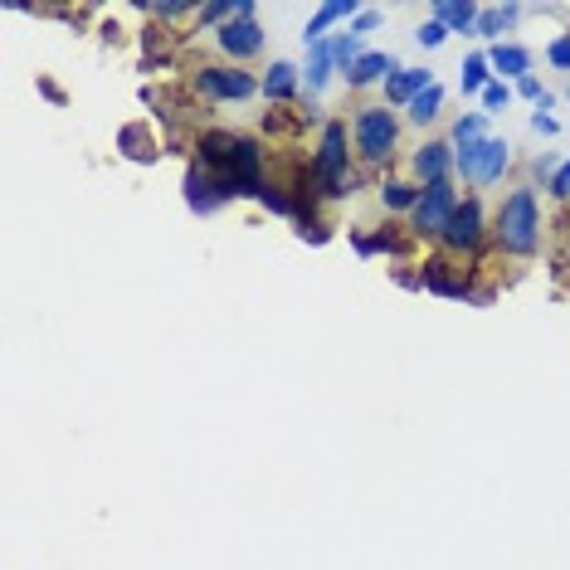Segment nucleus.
I'll list each match as a JSON object with an SVG mask.
<instances>
[{"label": "nucleus", "mask_w": 570, "mask_h": 570, "mask_svg": "<svg viewBox=\"0 0 570 570\" xmlns=\"http://www.w3.org/2000/svg\"><path fill=\"white\" fill-rule=\"evenodd\" d=\"M493 244L497 254H512V259H532L536 254V244H541V210H536L532 186L507 190V200L497 205V220H493Z\"/></svg>", "instance_id": "obj_1"}, {"label": "nucleus", "mask_w": 570, "mask_h": 570, "mask_svg": "<svg viewBox=\"0 0 570 570\" xmlns=\"http://www.w3.org/2000/svg\"><path fill=\"white\" fill-rule=\"evenodd\" d=\"M351 147L366 166H390L400 152V117L385 103H361L351 117Z\"/></svg>", "instance_id": "obj_2"}, {"label": "nucleus", "mask_w": 570, "mask_h": 570, "mask_svg": "<svg viewBox=\"0 0 570 570\" xmlns=\"http://www.w3.org/2000/svg\"><path fill=\"white\" fill-rule=\"evenodd\" d=\"M312 176H317L322 200H346L351 186L361 181V176L351 171V152H346V122H342V117H332V122L322 127V142H317V156H312Z\"/></svg>", "instance_id": "obj_3"}, {"label": "nucleus", "mask_w": 570, "mask_h": 570, "mask_svg": "<svg viewBox=\"0 0 570 570\" xmlns=\"http://www.w3.org/2000/svg\"><path fill=\"white\" fill-rule=\"evenodd\" d=\"M507 166H512V147L502 137H478L454 147V176L463 186H502Z\"/></svg>", "instance_id": "obj_4"}, {"label": "nucleus", "mask_w": 570, "mask_h": 570, "mask_svg": "<svg viewBox=\"0 0 570 570\" xmlns=\"http://www.w3.org/2000/svg\"><path fill=\"white\" fill-rule=\"evenodd\" d=\"M488 234H493V229H488V215H483V200H478V195H463L449 229L439 234V249H444L449 259H454V254H478Z\"/></svg>", "instance_id": "obj_5"}, {"label": "nucleus", "mask_w": 570, "mask_h": 570, "mask_svg": "<svg viewBox=\"0 0 570 570\" xmlns=\"http://www.w3.org/2000/svg\"><path fill=\"white\" fill-rule=\"evenodd\" d=\"M195 88L210 103H244V98L264 93V83L249 69H239V64H205V69H195Z\"/></svg>", "instance_id": "obj_6"}, {"label": "nucleus", "mask_w": 570, "mask_h": 570, "mask_svg": "<svg viewBox=\"0 0 570 570\" xmlns=\"http://www.w3.org/2000/svg\"><path fill=\"white\" fill-rule=\"evenodd\" d=\"M458 200H463V195L454 190V181H434V186L419 190V205L410 210L415 239H439V234L449 229V220H454Z\"/></svg>", "instance_id": "obj_7"}, {"label": "nucleus", "mask_w": 570, "mask_h": 570, "mask_svg": "<svg viewBox=\"0 0 570 570\" xmlns=\"http://www.w3.org/2000/svg\"><path fill=\"white\" fill-rule=\"evenodd\" d=\"M410 171H415L419 186H434V181H454V142L449 137H434L410 156Z\"/></svg>", "instance_id": "obj_8"}, {"label": "nucleus", "mask_w": 570, "mask_h": 570, "mask_svg": "<svg viewBox=\"0 0 570 570\" xmlns=\"http://www.w3.org/2000/svg\"><path fill=\"white\" fill-rule=\"evenodd\" d=\"M215 44H220V54H225V59L244 64V59L264 54V30H259V20H229V25L215 30Z\"/></svg>", "instance_id": "obj_9"}, {"label": "nucleus", "mask_w": 570, "mask_h": 570, "mask_svg": "<svg viewBox=\"0 0 570 570\" xmlns=\"http://www.w3.org/2000/svg\"><path fill=\"white\" fill-rule=\"evenodd\" d=\"M239 152V137L225 132V127H210L195 137V166H205L210 176H229V161Z\"/></svg>", "instance_id": "obj_10"}, {"label": "nucleus", "mask_w": 570, "mask_h": 570, "mask_svg": "<svg viewBox=\"0 0 570 570\" xmlns=\"http://www.w3.org/2000/svg\"><path fill=\"white\" fill-rule=\"evenodd\" d=\"M419 278H424V293H439V298H463L468 303V278H458L454 273V259L449 254H429L424 264H419Z\"/></svg>", "instance_id": "obj_11"}, {"label": "nucleus", "mask_w": 570, "mask_h": 570, "mask_svg": "<svg viewBox=\"0 0 570 570\" xmlns=\"http://www.w3.org/2000/svg\"><path fill=\"white\" fill-rule=\"evenodd\" d=\"M186 205L195 210V215H210V210L229 205L225 190H220V176H210V171L195 166V161H190V171H186Z\"/></svg>", "instance_id": "obj_12"}, {"label": "nucleus", "mask_w": 570, "mask_h": 570, "mask_svg": "<svg viewBox=\"0 0 570 570\" xmlns=\"http://www.w3.org/2000/svg\"><path fill=\"white\" fill-rule=\"evenodd\" d=\"M400 69H405V64H400L395 54H376V49H371V54H361L342 78H346V88H376V83L385 88V78L400 74Z\"/></svg>", "instance_id": "obj_13"}, {"label": "nucleus", "mask_w": 570, "mask_h": 570, "mask_svg": "<svg viewBox=\"0 0 570 570\" xmlns=\"http://www.w3.org/2000/svg\"><path fill=\"white\" fill-rule=\"evenodd\" d=\"M424 88H434V69H400L385 78V108H410Z\"/></svg>", "instance_id": "obj_14"}, {"label": "nucleus", "mask_w": 570, "mask_h": 570, "mask_svg": "<svg viewBox=\"0 0 570 570\" xmlns=\"http://www.w3.org/2000/svg\"><path fill=\"white\" fill-rule=\"evenodd\" d=\"M361 15V5L356 0H327V5H317L312 10V20H307V30H303V44L312 49V44H322L327 39V30L337 25V20H356Z\"/></svg>", "instance_id": "obj_15"}, {"label": "nucleus", "mask_w": 570, "mask_h": 570, "mask_svg": "<svg viewBox=\"0 0 570 570\" xmlns=\"http://www.w3.org/2000/svg\"><path fill=\"white\" fill-rule=\"evenodd\" d=\"M478 15H483V5H473V0H434V10H429V20H439L449 35H473Z\"/></svg>", "instance_id": "obj_16"}, {"label": "nucleus", "mask_w": 570, "mask_h": 570, "mask_svg": "<svg viewBox=\"0 0 570 570\" xmlns=\"http://www.w3.org/2000/svg\"><path fill=\"white\" fill-rule=\"evenodd\" d=\"M259 83H264L268 103H293V98L303 93V69L288 64V59H278V64H268V74L259 78Z\"/></svg>", "instance_id": "obj_17"}, {"label": "nucleus", "mask_w": 570, "mask_h": 570, "mask_svg": "<svg viewBox=\"0 0 570 570\" xmlns=\"http://www.w3.org/2000/svg\"><path fill=\"white\" fill-rule=\"evenodd\" d=\"M332 74H342L337 69V59H332V44L322 39V44H312L307 49V69H303V93H327V83H332Z\"/></svg>", "instance_id": "obj_18"}, {"label": "nucleus", "mask_w": 570, "mask_h": 570, "mask_svg": "<svg viewBox=\"0 0 570 570\" xmlns=\"http://www.w3.org/2000/svg\"><path fill=\"white\" fill-rule=\"evenodd\" d=\"M488 64H493V74L507 83V78H522L532 74V49H522V44H493L488 49Z\"/></svg>", "instance_id": "obj_19"}, {"label": "nucleus", "mask_w": 570, "mask_h": 570, "mask_svg": "<svg viewBox=\"0 0 570 570\" xmlns=\"http://www.w3.org/2000/svg\"><path fill=\"white\" fill-rule=\"evenodd\" d=\"M493 64H488V49H473L468 59H463V69H458V93L463 98H478L488 83H493Z\"/></svg>", "instance_id": "obj_20"}, {"label": "nucleus", "mask_w": 570, "mask_h": 570, "mask_svg": "<svg viewBox=\"0 0 570 570\" xmlns=\"http://www.w3.org/2000/svg\"><path fill=\"white\" fill-rule=\"evenodd\" d=\"M117 152H127L132 161H156V137H152V127L147 122H132V127H122L117 132Z\"/></svg>", "instance_id": "obj_21"}, {"label": "nucleus", "mask_w": 570, "mask_h": 570, "mask_svg": "<svg viewBox=\"0 0 570 570\" xmlns=\"http://www.w3.org/2000/svg\"><path fill=\"white\" fill-rule=\"evenodd\" d=\"M517 20H522V5H488V10L478 15V30H473V35L502 44V30H512Z\"/></svg>", "instance_id": "obj_22"}, {"label": "nucleus", "mask_w": 570, "mask_h": 570, "mask_svg": "<svg viewBox=\"0 0 570 570\" xmlns=\"http://www.w3.org/2000/svg\"><path fill=\"white\" fill-rule=\"evenodd\" d=\"M419 181H400V176H385V181H380V205H385V210H405V215H410V210H415L419 205Z\"/></svg>", "instance_id": "obj_23"}, {"label": "nucleus", "mask_w": 570, "mask_h": 570, "mask_svg": "<svg viewBox=\"0 0 570 570\" xmlns=\"http://www.w3.org/2000/svg\"><path fill=\"white\" fill-rule=\"evenodd\" d=\"M405 249H410V239H400L390 225L376 229V234H356V254L361 259H371V254H405Z\"/></svg>", "instance_id": "obj_24"}, {"label": "nucleus", "mask_w": 570, "mask_h": 570, "mask_svg": "<svg viewBox=\"0 0 570 570\" xmlns=\"http://www.w3.org/2000/svg\"><path fill=\"white\" fill-rule=\"evenodd\" d=\"M439 108H444V88H439V83H434V88H424V93H419L415 103H410V108H405V117H410V122H415V127H429V122H434V117H439Z\"/></svg>", "instance_id": "obj_25"}, {"label": "nucleus", "mask_w": 570, "mask_h": 570, "mask_svg": "<svg viewBox=\"0 0 570 570\" xmlns=\"http://www.w3.org/2000/svg\"><path fill=\"white\" fill-rule=\"evenodd\" d=\"M327 44H332V59H337V69H351V64H356V59H361V54H366V49H361V39L351 35V30H342V35H327Z\"/></svg>", "instance_id": "obj_26"}, {"label": "nucleus", "mask_w": 570, "mask_h": 570, "mask_svg": "<svg viewBox=\"0 0 570 570\" xmlns=\"http://www.w3.org/2000/svg\"><path fill=\"white\" fill-rule=\"evenodd\" d=\"M478 137H488V113H463L454 122V132H449V142L463 147V142H478Z\"/></svg>", "instance_id": "obj_27"}, {"label": "nucleus", "mask_w": 570, "mask_h": 570, "mask_svg": "<svg viewBox=\"0 0 570 570\" xmlns=\"http://www.w3.org/2000/svg\"><path fill=\"white\" fill-rule=\"evenodd\" d=\"M512 93H517L512 83H502V78H493V83H488V88L478 93V103H483V113L493 117V113H502V108L512 103Z\"/></svg>", "instance_id": "obj_28"}, {"label": "nucleus", "mask_w": 570, "mask_h": 570, "mask_svg": "<svg viewBox=\"0 0 570 570\" xmlns=\"http://www.w3.org/2000/svg\"><path fill=\"white\" fill-rule=\"evenodd\" d=\"M152 20H181V15H200V5H190V0H152V5H142Z\"/></svg>", "instance_id": "obj_29"}, {"label": "nucleus", "mask_w": 570, "mask_h": 570, "mask_svg": "<svg viewBox=\"0 0 570 570\" xmlns=\"http://www.w3.org/2000/svg\"><path fill=\"white\" fill-rule=\"evenodd\" d=\"M517 93H522L527 103H536V113H546V108L556 103V98H551V93L541 88V78H536V74H527V78H522V83H517Z\"/></svg>", "instance_id": "obj_30"}, {"label": "nucleus", "mask_w": 570, "mask_h": 570, "mask_svg": "<svg viewBox=\"0 0 570 570\" xmlns=\"http://www.w3.org/2000/svg\"><path fill=\"white\" fill-rule=\"evenodd\" d=\"M259 205H264V210H273V215H293V200H288V190H283V186H264Z\"/></svg>", "instance_id": "obj_31"}, {"label": "nucleus", "mask_w": 570, "mask_h": 570, "mask_svg": "<svg viewBox=\"0 0 570 570\" xmlns=\"http://www.w3.org/2000/svg\"><path fill=\"white\" fill-rule=\"evenodd\" d=\"M380 20H385V15H380L376 5H361V15H356V20H351L346 30H351V35L361 39V35H371V30H380Z\"/></svg>", "instance_id": "obj_32"}, {"label": "nucleus", "mask_w": 570, "mask_h": 570, "mask_svg": "<svg viewBox=\"0 0 570 570\" xmlns=\"http://www.w3.org/2000/svg\"><path fill=\"white\" fill-rule=\"evenodd\" d=\"M415 39L424 44V49H439V44H449V30H444L439 20H424V25L415 30Z\"/></svg>", "instance_id": "obj_33"}, {"label": "nucleus", "mask_w": 570, "mask_h": 570, "mask_svg": "<svg viewBox=\"0 0 570 570\" xmlns=\"http://www.w3.org/2000/svg\"><path fill=\"white\" fill-rule=\"evenodd\" d=\"M298 239H307V244H327V239H332V225H327V220H307V225H298Z\"/></svg>", "instance_id": "obj_34"}, {"label": "nucleus", "mask_w": 570, "mask_h": 570, "mask_svg": "<svg viewBox=\"0 0 570 570\" xmlns=\"http://www.w3.org/2000/svg\"><path fill=\"white\" fill-rule=\"evenodd\" d=\"M546 59H551L556 69H566V74H570V35H556V39H551V49H546Z\"/></svg>", "instance_id": "obj_35"}, {"label": "nucleus", "mask_w": 570, "mask_h": 570, "mask_svg": "<svg viewBox=\"0 0 570 570\" xmlns=\"http://www.w3.org/2000/svg\"><path fill=\"white\" fill-rule=\"evenodd\" d=\"M551 195H556V200H570V161H561V171H556V181H551Z\"/></svg>", "instance_id": "obj_36"}, {"label": "nucleus", "mask_w": 570, "mask_h": 570, "mask_svg": "<svg viewBox=\"0 0 570 570\" xmlns=\"http://www.w3.org/2000/svg\"><path fill=\"white\" fill-rule=\"evenodd\" d=\"M532 127L541 132V137H556V132H561V122H556L551 113H532Z\"/></svg>", "instance_id": "obj_37"}, {"label": "nucleus", "mask_w": 570, "mask_h": 570, "mask_svg": "<svg viewBox=\"0 0 570 570\" xmlns=\"http://www.w3.org/2000/svg\"><path fill=\"white\" fill-rule=\"evenodd\" d=\"M556 171H561V161H556V156H541V161H536V176H541L546 186L556 181Z\"/></svg>", "instance_id": "obj_38"}, {"label": "nucleus", "mask_w": 570, "mask_h": 570, "mask_svg": "<svg viewBox=\"0 0 570 570\" xmlns=\"http://www.w3.org/2000/svg\"><path fill=\"white\" fill-rule=\"evenodd\" d=\"M395 283H400V288H424V278L410 273V268H395Z\"/></svg>", "instance_id": "obj_39"}, {"label": "nucleus", "mask_w": 570, "mask_h": 570, "mask_svg": "<svg viewBox=\"0 0 570 570\" xmlns=\"http://www.w3.org/2000/svg\"><path fill=\"white\" fill-rule=\"evenodd\" d=\"M39 93H44L49 103H64V88H59V83H49V78H39Z\"/></svg>", "instance_id": "obj_40"}, {"label": "nucleus", "mask_w": 570, "mask_h": 570, "mask_svg": "<svg viewBox=\"0 0 570 570\" xmlns=\"http://www.w3.org/2000/svg\"><path fill=\"white\" fill-rule=\"evenodd\" d=\"M566 98H570V88H566Z\"/></svg>", "instance_id": "obj_41"}]
</instances>
